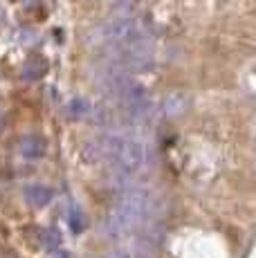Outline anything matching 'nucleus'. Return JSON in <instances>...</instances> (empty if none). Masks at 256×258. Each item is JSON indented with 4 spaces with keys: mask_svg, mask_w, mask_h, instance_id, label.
Segmentation results:
<instances>
[{
    "mask_svg": "<svg viewBox=\"0 0 256 258\" xmlns=\"http://www.w3.org/2000/svg\"><path fill=\"white\" fill-rule=\"evenodd\" d=\"M97 153L101 157L115 164L117 171H121L124 175L137 173L146 162V146L140 140L124 135H108L101 142H97Z\"/></svg>",
    "mask_w": 256,
    "mask_h": 258,
    "instance_id": "f257e3e1",
    "label": "nucleus"
},
{
    "mask_svg": "<svg viewBox=\"0 0 256 258\" xmlns=\"http://www.w3.org/2000/svg\"><path fill=\"white\" fill-rule=\"evenodd\" d=\"M99 38L106 47L124 45V43H135V41H149L151 27L149 23H144L137 16H117L99 29Z\"/></svg>",
    "mask_w": 256,
    "mask_h": 258,
    "instance_id": "f03ea898",
    "label": "nucleus"
},
{
    "mask_svg": "<svg viewBox=\"0 0 256 258\" xmlns=\"http://www.w3.org/2000/svg\"><path fill=\"white\" fill-rule=\"evenodd\" d=\"M47 151V142L41 135H25L21 140V155L25 160H41Z\"/></svg>",
    "mask_w": 256,
    "mask_h": 258,
    "instance_id": "7ed1b4c3",
    "label": "nucleus"
},
{
    "mask_svg": "<svg viewBox=\"0 0 256 258\" xmlns=\"http://www.w3.org/2000/svg\"><path fill=\"white\" fill-rule=\"evenodd\" d=\"M23 196H25V200L29 202L32 207H47L52 202L54 198V191L50 186H43V184H27L23 188Z\"/></svg>",
    "mask_w": 256,
    "mask_h": 258,
    "instance_id": "20e7f679",
    "label": "nucleus"
},
{
    "mask_svg": "<svg viewBox=\"0 0 256 258\" xmlns=\"http://www.w3.org/2000/svg\"><path fill=\"white\" fill-rule=\"evenodd\" d=\"M47 74V61L43 56H32L23 66V79L25 81H38Z\"/></svg>",
    "mask_w": 256,
    "mask_h": 258,
    "instance_id": "39448f33",
    "label": "nucleus"
},
{
    "mask_svg": "<svg viewBox=\"0 0 256 258\" xmlns=\"http://www.w3.org/2000/svg\"><path fill=\"white\" fill-rule=\"evenodd\" d=\"M189 108V99L184 94H171L164 101V115L166 117H178Z\"/></svg>",
    "mask_w": 256,
    "mask_h": 258,
    "instance_id": "423d86ee",
    "label": "nucleus"
},
{
    "mask_svg": "<svg viewBox=\"0 0 256 258\" xmlns=\"http://www.w3.org/2000/svg\"><path fill=\"white\" fill-rule=\"evenodd\" d=\"M90 110H92V106L86 101V99H81V97H75L70 103H68V115H70L72 119L88 117V115H90Z\"/></svg>",
    "mask_w": 256,
    "mask_h": 258,
    "instance_id": "0eeeda50",
    "label": "nucleus"
},
{
    "mask_svg": "<svg viewBox=\"0 0 256 258\" xmlns=\"http://www.w3.org/2000/svg\"><path fill=\"white\" fill-rule=\"evenodd\" d=\"M108 3H115V5H131V3H135V0H108Z\"/></svg>",
    "mask_w": 256,
    "mask_h": 258,
    "instance_id": "6e6552de",
    "label": "nucleus"
},
{
    "mask_svg": "<svg viewBox=\"0 0 256 258\" xmlns=\"http://www.w3.org/2000/svg\"><path fill=\"white\" fill-rule=\"evenodd\" d=\"M0 126H3V117H0Z\"/></svg>",
    "mask_w": 256,
    "mask_h": 258,
    "instance_id": "1a4fd4ad",
    "label": "nucleus"
}]
</instances>
